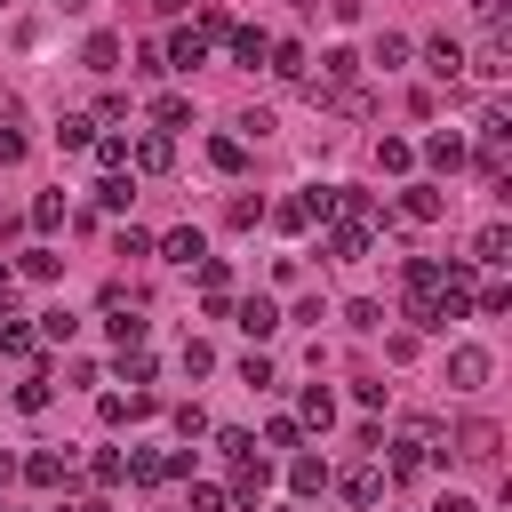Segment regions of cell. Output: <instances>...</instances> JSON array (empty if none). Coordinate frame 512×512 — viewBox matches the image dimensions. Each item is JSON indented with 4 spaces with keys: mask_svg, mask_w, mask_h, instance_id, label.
<instances>
[{
    "mask_svg": "<svg viewBox=\"0 0 512 512\" xmlns=\"http://www.w3.org/2000/svg\"><path fill=\"white\" fill-rule=\"evenodd\" d=\"M160 64H168V72H200V64H208V32H200V24H184V32H168V48H160Z\"/></svg>",
    "mask_w": 512,
    "mask_h": 512,
    "instance_id": "1",
    "label": "cell"
},
{
    "mask_svg": "<svg viewBox=\"0 0 512 512\" xmlns=\"http://www.w3.org/2000/svg\"><path fill=\"white\" fill-rule=\"evenodd\" d=\"M488 368H496V360H488L480 344H456V352H448V384H456V392H480Z\"/></svg>",
    "mask_w": 512,
    "mask_h": 512,
    "instance_id": "2",
    "label": "cell"
},
{
    "mask_svg": "<svg viewBox=\"0 0 512 512\" xmlns=\"http://www.w3.org/2000/svg\"><path fill=\"white\" fill-rule=\"evenodd\" d=\"M400 216H408V224H440V216H448V192H440V184H408V192H400Z\"/></svg>",
    "mask_w": 512,
    "mask_h": 512,
    "instance_id": "3",
    "label": "cell"
},
{
    "mask_svg": "<svg viewBox=\"0 0 512 512\" xmlns=\"http://www.w3.org/2000/svg\"><path fill=\"white\" fill-rule=\"evenodd\" d=\"M128 160H136L144 176H168V168H176V144H168V136L152 128V136H136V144H128Z\"/></svg>",
    "mask_w": 512,
    "mask_h": 512,
    "instance_id": "4",
    "label": "cell"
},
{
    "mask_svg": "<svg viewBox=\"0 0 512 512\" xmlns=\"http://www.w3.org/2000/svg\"><path fill=\"white\" fill-rule=\"evenodd\" d=\"M224 40H232V64H248V72H256V64L272 56V32H256V24H232Z\"/></svg>",
    "mask_w": 512,
    "mask_h": 512,
    "instance_id": "5",
    "label": "cell"
},
{
    "mask_svg": "<svg viewBox=\"0 0 512 512\" xmlns=\"http://www.w3.org/2000/svg\"><path fill=\"white\" fill-rule=\"evenodd\" d=\"M352 72H360V56H352V48H328V56H320V80H312V96H320V88H328V96H336V88H352Z\"/></svg>",
    "mask_w": 512,
    "mask_h": 512,
    "instance_id": "6",
    "label": "cell"
},
{
    "mask_svg": "<svg viewBox=\"0 0 512 512\" xmlns=\"http://www.w3.org/2000/svg\"><path fill=\"white\" fill-rule=\"evenodd\" d=\"M160 256H168V264H192V272H200V264H208V240H200L192 224H176V232L160 240Z\"/></svg>",
    "mask_w": 512,
    "mask_h": 512,
    "instance_id": "7",
    "label": "cell"
},
{
    "mask_svg": "<svg viewBox=\"0 0 512 512\" xmlns=\"http://www.w3.org/2000/svg\"><path fill=\"white\" fill-rule=\"evenodd\" d=\"M424 64H432V80H456V72H464V40H448V32L424 40Z\"/></svg>",
    "mask_w": 512,
    "mask_h": 512,
    "instance_id": "8",
    "label": "cell"
},
{
    "mask_svg": "<svg viewBox=\"0 0 512 512\" xmlns=\"http://www.w3.org/2000/svg\"><path fill=\"white\" fill-rule=\"evenodd\" d=\"M472 72H480V80H504V72H512V40H504V32H488V40H480V56H472Z\"/></svg>",
    "mask_w": 512,
    "mask_h": 512,
    "instance_id": "9",
    "label": "cell"
},
{
    "mask_svg": "<svg viewBox=\"0 0 512 512\" xmlns=\"http://www.w3.org/2000/svg\"><path fill=\"white\" fill-rule=\"evenodd\" d=\"M232 320H240V328H248V336H256V344H264V336H272V328H280V304H272V296H248V304H240V312H232Z\"/></svg>",
    "mask_w": 512,
    "mask_h": 512,
    "instance_id": "10",
    "label": "cell"
},
{
    "mask_svg": "<svg viewBox=\"0 0 512 512\" xmlns=\"http://www.w3.org/2000/svg\"><path fill=\"white\" fill-rule=\"evenodd\" d=\"M264 64H272L280 80H312V56H304L296 40H272V56H264Z\"/></svg>",
    "mask_w": 512,
    "mask_h": 512,
    "instance_id": "11",
    "label": "cell"
},
{
    "mask_svg": "<svg viewBox=\"0 0 512 512\" xmlns=\"http://www.w3.org/2000/svg\"><path fill=\"white\" fill-rule=\"evenodd\" d=\"M424 160H432L440 176H456V168H464V136H448V128H440V136H424Z\"/></svg>",
    "mask_w": 512,
    "mask_h": 512,
    "instance_id": "12",
    "label": "cell"
},
{
    "mask_svg": "<svg viewBox=\"0 0 512 512\" xmlns=\"http://www.w3.org/2000/svg\"><path fill=\"white\" fill-rule=\"evenodd\" d=\"M288 488H296V496H320V488H328V464H320V456H288Z\"/></svg>",
    "mask_w": 512,
    "mask_h": 512,
    "instance_id": "13",
    "label": "cell"
},
{
    "mask_svg": "<svg viewBox=\"0 0 512 512\" xmlns=\"http://www.w3.org/2000/svg\"><path fill=\"white\" fill-rule=\"evenodd\" d=\"M264 488H272V464H264V456H240V480H232V496H240V504H256Z\"/></svg>",
    "mask_w": 512,
    "mask_h": 512,
    "instance_id": "14",
    "label": "cell"
},
{
    "mask_svg": "<svg viewBox=\"0 0 512 512\" xmlns=\"http://www.w3.org/2000/svg\"><path fill=\"white\" fill-rule=\"evenodd\" d=\"M328 256L360 264V256H368V224H336V232H328Z\"/></svg>",
    "mask_w": 512,
    "mask_h": 512,
    "instance_id": "15",
    "label": "cell"
},
{
    "mask_svg": "<svg viewBox=\"0 0 512 512\" xmlns=\"http://www.w3.org/2000/svg\"><path fill=\"white\" fill-rule=\"evenodd\" d=\"M504 248H512V232H504V224H480V240H472L464 264H504Z\"/></svg>",
    "mask_w": 512,
    "mask_h": 512,
    "instance_id": "16",
    "label": "cell"
},
{
    "mask_svg": "<svg viewBox=\"0 0 512 512\" xmlns=\"http://www.w3.org/2000/svg\"><path fill=\"white\" fill-rule=\"evenodd\" d=\"M16 272H24V280H56V272H64V256H56V248H24V256H16Z\"/></svg>",
    "mask_w": 512,
    "mask_h": 512,
    "instance_id": "17",
    "label": "cell"
},
{
    "mask_svg": "<svg viewBox=\"0 0 512 512\" xmlns=\"http://www.w3.org/2000/svg\"><path fill=\"white\" fill-rule=\"evenodd\" d=\"M24 480H32V488H64V456H56V448H40V456L24 464Z\"/></svg>",
    "mask_w": 512,
    "mask_h": 512,
    "instance_id": "18",
    "label": "cell"
},
{
    "mask_svg": "<svg viewBox=\"0 0 512 512\" xmlns=\"http://www.w3.org/2000/svg\"><path fill=\"white\" fill-rule=\"evenodd\" d=\"M344 496H352V504H376V496H384V472H376V464L344 472Z\"/></svg>",
    "mask_w": 512,
    "mask_h": 512,
    "instance_id": "19",
    "label": "cell"
},
{
    "mask_svg": "<svg viewBox=\"0 0 512 512\" xmlns=\"http://www.w3.org/2000/svg\"><path fill=\"white\" fill-rule=\"evenodd\" d=\"M0 352H8V360H40V344H32L24 320H0Z\"/></svg>",
    "mask_w": 512,
    "mask_h": 512,
    "instance_id": "20",
    "label": "cell"
},
{
    "mask_svg": "<svg viewBox=\"0 0 512 512\" xmlns=\"http://www.w3.org/2000/svg\"><path fill=\"white\" fill-rule=\"evenodd\" d=\"M152 120H160V136H168V128H192V96H160Z\"/></svg>",
    "mask_w": 512,
    "mask_h": 512,
    "instance_id": "21",
    "label": "cell"
},
{
    "mask_svg": "<svg viewBox=\"0 0 512 512\" xmlns=\"http://www.w3.org/2000/svg\"><path fill=\"white\" fill-rule=\"evenodd\" d=\"M56 144H64V152H88V144H96V120H80V112L56 120Z\"/></svg>",
    "mask_w": 512,
    "mask_h": 512,
    "instance_id": "22",
    "label": "cell"
},
{
    "mask_svg": "<svg viewBox=\"0 0 512 512\" xmlns=\"http://www.w3.org/2000/svg\"><path fill=\"white\" fill-rule=\"evenodd\" d=\"M240 160H248V144H240V136H216V144H208V168H224V176H240Z\"/></svg>",
    "mask_w": 512,
    "mask_h": 512,
    "instance_id": "23",
    "label": "cell"
},
{
    "mask_svg": "<svg viewBox=\"0 0 512 512\" xmlns=\"http://www.w3.org/2000/svg\"><path fill=\"white\" fill-rule=\"evenodd\" d=\"M128 480H144V488L168 480V456H160V448H136V456H128Z\"/></svg>",
    "mask_w": 512,
    "mask_h": 512,
    "instance_id": "24",
    "label": "cell"
},
{
    "mask_svg": "<svg viewBox=\"0 0 512 512\" xmlns=\"http://www.w3.org/2000/svg\"><path fill=\"white\" fill-rule=\"evenodd\" d=\"M120 64V40L112 32H88V72H112Z\"/></svg>",
    "mask_w": 512,
    "mask_h": 512,
    "instance_id": "25",
    "label": "cell"
},
{
    "mask_svg": "<svg viewBox=\"0 0 512 512\" xmlns=\"http://www.w3.org/2000/svg\"><path fill=\"white\" fill-rule=\"evenodd\" d=\"M128 200H136V184H128V176H104V184H96V208H112V216H120Z\"/></svg>",
    "mask_w": 512,
    "mask_h": 512,
    "instance_id": "26",
    "label": "cell"
},
{
    "mask_svg": "<svg viewBox=\"0 0 512 512\" xmlns=\"http://www.w3.org/2000/svg\"><path fill=\"white\" fill-rule=\"evenodd\" d=\"M224 224H232V232H248V224H264V200H256V192H240V200L224 208Z\"/></svg>",
    "mask_w": 512,
    "mask_h": 512,
    "instance_id": "27",
    "label": "cell"
},
{
    "mask_svg": "<svg viewBox=\"0 0 512 512\" xmlns=\"http://www.w3.org/2000/svg\"><path fill=\"white\" fill-rule=\"evenodd\" d=\"M16 408H24V416H40V408H48V376H40V368L16 384Z\"/></svg>",
    "mask_w": 512,
    "mask_h": 512,
    "instance_id": "28",
    "label": "cell"
},
{
    "mask_svg": "<svg viewBox=\"0 0 512 512\" xmlns=\"http://www.w3.org/2000/svg\"><path fill=\"white\" fill-rule=\"evenodd\" d=\"M88 472H96L104 488H120V480H128V456H120V448H96V464H88Z\"/></svg>",
    "mask_w": 512,
    "mask_h": 512,
    "instance_id": "29",
    "label": "cell"
},
{
    "mask_svg": "<svg viewBox=\"0 0 512 512\" xmlns=\"http://www.w3.org/2000/svg\"><path fill=\"white\" fill-rule=\"evenodd\" d=\"M264 216H272L280 232H304V224H312V208H304V200H280V208H264Z\"/></svg>",
    "mask_w": 512,
    "mask_h": 512,
    "instance_id": "30",
    "label": "cell"
},
{
    "mask_svg": "<svg viewBox=\"0 0 512 512\" xmlns=\"http://www.w3.org/2000/svg\"><path fill=\"white\" fill-rule=\"evenodd\" d=\"M304 424H320V432H328V424H336V400H328V392H320V384H312V392H304Z\"/></svg>",
    "mask_w": 512,
    "mask_h": 512,
    "instance_id": "31",
    "label": "cell"
},
{
    "mask_svg": "<svg viewBox=\"0 0 512 512\" xmlns=\"http://www.w3.org/2000/svg\"><path fill=\"white\" fill-rule=\"evenodd\" d=\"M456 440H464V456H496V424H464Z\"/></svg>",
    "mask_w": 512,
    "mask_h": 512,
    "instance_id": "32",
    "label": "cell"
},
{
    "mask_svg": "<svg viewBox=\"0 0 512 512\" xmlns=\"http://www.w3.org/2000/svg\"><path fill=\"white\" fill-rule=\"evenodd\" d=\"M88 152H96V160H104V168H128V136H96V144H88Z\"/></svg>",
    "mask_w": 512,
    "mask_h": 512,
    "instance_id": "33",
    "label": "cell"
},
{
    "mask_svg": "<svg viewBox=\"0 0 512 512\" xmlns=\"http://www.w3.org/2000/svg\"><path fill=\"white\" fill-rule=\"evenodd\" d=\"M408 160H416V152H408V144H400V136H384V144H376V168H392V176H400V168H408Z\"/></svg>",
    "mask_w": 512,
    "mask_h": 512,
    "instance_id": "34",
    "label": "cell"
},
{
    "mask_svg": "<svg viewBox=\"0 0 512 512\" xmlns=\"http://www.w3.org/2000/svg\"><path fill=\"white\" fill-rule=\"evenodd\" d=\"M32 224H40V232H56V224H64V200H56V192H40V200H32Z\"/></svg>",
    "mask_w": 512,
    "mask_h": 512,
    "instance_id": "35",
    "label": "cell"
},
{
    "mask_svg": "<svg viewBox=\"0 0 512 512\" xmlns=\"http://www.w3.org/2000/svg\"><path fill=\"white\" fill-rule=\"evenodd\" d=\"M376 64H384V72H392V64H408V40H400V32H384V40H376Z\"/></svg>",
    "mask_w": 512,
    "mask_h": 512,
    "instance_id": "36",
    "label": "cell"
},
{
    "mask_svg": "<svg viewBox=\"0 0 512 512\" xmlns=\"http://www.w3.org/2000/svg\"><path fill=\"white\" fill-rule=\"evenodd\" d=\"M208 368H216V352H208V344L192 336V344H184V376H208Z\"/></svg>",
    "mask_w": 512,
    "mask_h": 512,
    "instance_id": "37",
    "label": "cell"
},
{
    "mask_svg": "<svg viewBox=\"0 0 512 512\" xmlns=\"http://www.w3.org/2000/svg\"><path fill=\"white\" fill-rule=\"evenodd\" d=\"M120 376H128V384H152V360H144V344H136V352H120Z\"/></svg>",
    "mask_w": 512,
    "mask_h": 512,
    "instance_id": "38",
    "label": "cell"
},
{
    "mask_svg": "<svg viewBox=\"0 0 512 512\" xmlns=\"http://www.w3.org/2000/svg\"><path fill=\"white\" fill-rule=\"evenodd\" d=\"M240 376H248V392H264V384H272V360H264V352H248V360H240Z\"/></svg>",
    "mask_w": 512,
    "mask_h": 512,
    "instance_id": "39",
    "label": "cell"
},
{
    "mask_svg": "<svg viewBox=\"0 0 512 512\" xmlns=\"http://www.w3.org/2000/svg\"><path fill=\"white\" fill-rule=\"evenodd\" d=\"M296 432H304L296 416H272V424H264V440H272V448H296Z\"/></svg>",
    "mask_w": 512,
    "mask_h": 512,
    "instance_id": "40",
    "label": "cell"
},
{
    "mask_svg": "<svg viewBox=\"0 0 512 512\" xmlns=\"http://www.w3.org/2000/svg\"><path fill=\"white\" fill-rule=\"evenodd\" d=\"M16 160H24V136H16V128H0V168H16Z\"/></svg>",
    "mask_w": 512,
    "mask_h": 512,
    "instance_id": "41",
    "label": "cell"
},
{
    "mask_svg": "<svg viewBox=\"0 0 512 512\" xmlns=\"http://www.w3.org/2000/svg\"><path fill=\"white\" fill-rule=\"evenodd\" d=\"M224 504H232L224 488H192V512H224Z\"/></svg>",
    "mask_w": 512,
    "mask_h": 512,
    "instance_id": "42",
    "label": "cell"
},
{
    "mask_svg": "<svg viewBox=\"0 0 512 512\" xmlns=\"http://www.w3.org/2000/svg\"><path fill=\"white\" fill-rule=\"evenodd\" d=\"M432 512H480V504H472V496H440Z\"/></svg>",
    "mask_w": 512,
    "mask_h": 512,
    "instance_id": "43",
    "label": "cell"
},
{
    "mask_svg": "<svg viewBox=\"0 0 512 512\" xmlns=\"http://www.w3.org/2000/svg\"><path fill=\"white\" fill-rule=\"evenodd\" d=\"M152 8H160V16H176V8H184V0H152Z\"/></svg>",
    "mask_w": 512,
    "mask_h": 512,
    "instance_id": "44",
    "label": "cell"
},
{
    "mask_svg": "<svg viewBox=\"0 0 512 512\" xmlns=\"http://www.w3.org/2000/svg\"><path fill=\"white\" fill-rule=\"evenodd\" d=\"M8 472H16V464H8V456H0V480H8Z\"/></svg>",
    "mask_w": 512,
    "mask_h": 512,
    "instance_id": "45",
    "label": "cell"
},
{
    "mask_svg": "<svg viewBox=\"0 0 512 512\" xmlns=\"http://www.w3.org/2000/svg\"><path fill=\"white\" fill-rule=\"evenodd\" d=\"M0 8H8V0H0Z\"/></svg>",
    "mask_w": 512,
    "mask_h": 512,
    "instance_id": "46",
    "label": "cell"
}]
</instances>
